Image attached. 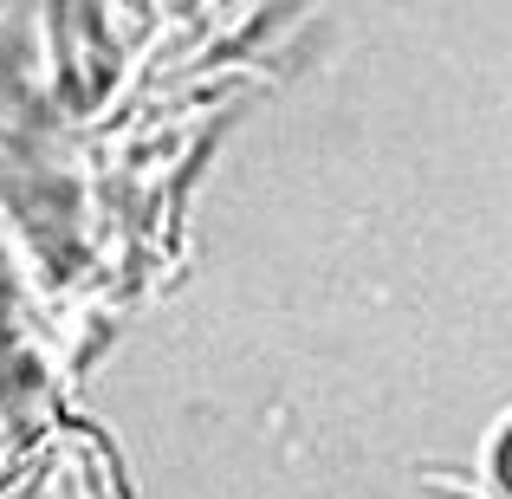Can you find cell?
<instances>
[{"label":"cell","mask_w":512,"mask_h":499,"mask_svg":"<svg viewBox=\"0 0 512 499\" xmlns=\"http://www.w3.org/2000/svg\"><path fill=\"white\" fill-rule=\"evenodd\" d=\"M500 480H506V493H512V435L500 441Z\"/></svg>","instance_id":"1"}]
</instances>
